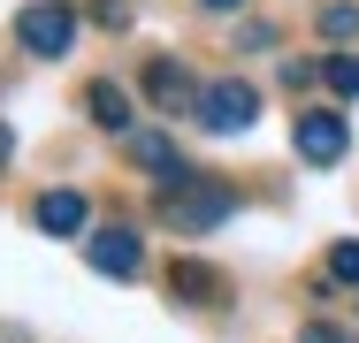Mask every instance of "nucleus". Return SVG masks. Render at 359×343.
Here are the masks:
<instances>
[{
    "label": "nucleus",
    "mask_w": 359,
    "mask_h": 343,
    "mask_svg": "<svg viewBox=\"0 0 359 343\" xmlns=\"http://www.w3.org/2000/svg\"><path fill=\"white\" fill-rule=\"evenodd\" d=\"M161 214L184 229V237H199V229H215V221H229L237 214V191L222 183V176H184V183H161Z\"/></svg>",
    "instance_id": "nucleus-1"
},
{
    "label": "nucleus",
    "mask_w": 359,
    "mask_h": 343,
    "mask_svg": "<svg viewBox=\"0 0 359 343\" xmlns=\"http://www.w3.org/2000/svg\"><path fill=\"white\" fill-rule=\"evenodd\" d=\"M290 145H298L306 168H337L344 145H352V130H344L337 107H298V115H290Z\"/></svg>",
    "instance_id": "nucleus-2"
},
{
    "label": "nucleus",
    "mask_w": 359,
    "mask_h": 343,
    "mask_svg": "<svg viewBox=\"0 0 359 343\" xmlns=\"http://www.w3.org/2000/svg\"><path fill=\"white\" fill-rule=\"evenodd\" d=\"M76 38V15L62 8V0H31L23 15H15V46L23 54H39V62H62Z\"/></svg>",
    "instance_id": "nucleus-3"
},
{
    "label": "nucleus",
    "mask_w": 359,
    "mask_h": 343,
    "mask_svg": "<svg viewBox=\"0 0 359 343\" xmlns=\"http://www.w3.org/2000/svg\"><path fill=\"white\" fill-rule=\"evenodd\" d=\"M252 115H260V92H252L245 76H215V84L199 92V130H215V137L252 130Z\"/></svg>",
    "instance_id": "nucleus-4"
},
{
    "label": "nucleus",
    "mask_w": 359,
    "mask_h": 343,
    "mask_svg": "<svg viewBox=\"0 0 359 343\" xmlns=\"http://www.w3.org/2000/svg\"><path fill=\"white\" fill-rule=\"evenodd\" d=\"M84 260L123 282V274L145 267V244H138V229H123V221H115V229H84Z\"/></svg>",
    "instance_id": "nucleus-5"
},
{
    "label": "nucleus",
    "mask_w": 359,
    "mask_h": 343,
    "mask_svg": "<svg viewBox=\"0 0 359 343\" xmlns=\"http://www.w3.org/2000/svg\"><path fill=\"white\" fill-rule=\"evenodd\" d=\"M145 99H153L161 115H199V84L184 76V62H168V54L145 62Z\"/></svg>",
    "instance_id": "nucleus-6"
},
{
    "label": "nucleus",
    "mask_w": 359,
    "mask_h": 343,
    "mask_svg": "<svg viewBox=\"0 0 359 343\" xmlns=\"http://www.w3.org/2000/svg\"><path fill=\"white\" fill-rule=\"evenodd\" d=\"M222 267H207V260H168V298L176 305H222Z\"/></svg>",
    "instance_id": "nucleus-7"
},
{
    "label": "nucleus",
    "mask_w": 359,
    "mask_h": 343,
    "mask_svg": "<svg viewBox=\"0 0 359 343\" xmlns=\"http://www.w3.org/2000/svg\"><path fill=\"white\" fill-rule=\"evenodd\" d=\"M31 221H39L46 237H84L92 206H84V191H39V206H31Z\"/></svg>",
    "instance_id": "nucleus-8"
},
{
    "label": "nucleus",
    "mask_w": 359,
    "mask_h": 343,
    "mask_svg": "<svg viewBox=\"0 0 359 343\" xmlns=\"http://www.w3.org/2000/svg\"><path fill=\"white\" fill-rule=\"evenodd\" d=\"M130 160L153 168L161 183H184V176H191V168H184V153H176V137H161V130H138V137H130Z\"/></svg>",
    "instance_id": "nucleus-9"
},
{
    "label": "nucleus",
    "mask_w": 359,
    "mask_h": 343,
    "mask_svg": "<svg viewBox=\"0 0 359 343\" xmlns=\"http://www.w3.org/2000/svg\"><path fill=\"white\" fill-rule=\"evenodd\" d=\"M84 107H92L100 130H130V122H138V115H130V92H123L115 76H92V84H84Z\"/></svg>",
    "instance_id": "nucleus-10"
},
{
    "label": "nucleus",
    "mask_w": 359,
    "mask_h": 343,
    "mask_svg": "<svg viewBox=\"0 0 359 343\" xmlns=\"http://www.w3.org/2000/svg\"><path fill=\"white\" fill-rule=\"evenodd\" d=\"M321 84H329L337 99H359V54H329V62H321Z\"/></svg>",
    "instance_id": "nucleus-11"
},
{
    "label": "nucleus",
    "mask_w": 359,
    "mask_h": 343,
    "mask_svg": "<svg viewBox=\"0 0 359 343\" xmlns=\"http://www.w3.org/2000/svg\"><path fill=\"white\" fill-rule=\"evenodd\" d=\"M359 31V8L352 0H329V8H321V38H352Z\"/></svg>",
    "instance_id": "nucleus-12"
},
{
    "label": "nucleus",
    "mask_w": 359,
    "mask_h": 343,
    "mask_svg": "<svg viewBox=\"0 0 359 343\" xmlns=\"http://www.w3.org/2000/svg\"><path fill=\"white\" fill-rule=\"evenodd\" d=\"M329 274H337V282H359V244H337V252H329Z\"/></svg>",
    "instance_id": "nucleus-13"
},
{
    "label": "nucleus",
    "mask_w": 359,
    "mask_h": 343,
    "mask_svg": "<svg viewBox=\"0 0 359 343\" xmlns=\"http://www.w3.org/2000/svg\"><path fill=\"white\" fill-rule=\"evenodd\" d=\"M298 343H352V336H344L337 321H306V336H298Z\"/></svg>",
    "instance_id": "nucleus-14"
},
{
    "label": "nucleus",
    "mask_w": 359,
    "mask_h": 343,
    "mask_svg": "<svg viewBox=\"0 0 359 343\" xmlns=\"http://www.w3.org/2000/svg\"><path fill=\"white\" fill-rule=\"evenodd\" d=\"M199 8H215V15H229V8H245V0H199Z\"/></svg>",
    "instance_id": "nucleus-15"
},
{
    "label": "nucleus",
    "mask_w": 359,
    "mask_h": 343,
    "mask_svg": "<svg viewBox=\"0 0 359 343\" xmlns=\"http://www.w3.org/2000/svg\"><path fill=\"white\" fill-rule=\"evenodd\" d=\"M8 153H15V137H8V122H0V160H8Z\"/></svg>",
    "instance_id": "nucleus-16"
}]
</instances>
